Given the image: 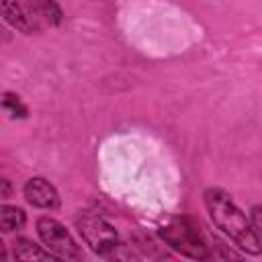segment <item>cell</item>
<instances>
[{"instance_id":"2","label":"cell","mask_w":262,"mask_h":262,"mask_svg":"<svg viewBox=\"0 0 262 262\" xmlns=\"http://www.w3.org/2000/svg\"><path fill=\"white\" fill-rule=\"evenodd\" d=\"M158 237L176 254L190 260H211L213 250L199 225L190 215H176L158 229Z\"/></svg>"},{"instance_id":"8","label":"cell","mask_w":262,"mask_h":262,"mask_svg":"<svg viewBox=\"0 0 262 262\" xmlns=\"http://www.w3.org/2000/svg\"><path fill=\"white\" fill-rule=\"evenodd\" d=\"M27 225V213L16 205H0V231L14 233Z\"/></svg>"},{"instance_id":"5","label":"cell","mask_w":262,"mask_h":262,"mask_svg":"<svg viewBox=\"0 0 262 262\" xmlns=\"http://www.w3.org/2000/svg\"><path fill=\"white\" fill-rule=\"evenodd\" d=\"M23 196L29 205L43 209V211H55L61 205L57 188L43 176H31L23 184Z\"/></svg>"},{"instance_id":"12","label":"cell","mask_w":262,"mask_h":262,"mask_svg":"<svg viewBox=\"0 0 262 262\" xmlns=\"http://www.w3.org/2000/svg\"><path fill=\"white\" fill-rule=\"evenodd\" d=\"M6 258H8V250H6V244L0 237V260H6Z\"/></svg>"},{"instance_id":"11","label":"cell","mask_w":262,"mask_h":262,"mask_svg":"<svg viewBox=\"0 0 262 262\" xmlns=\"http://www.w3.org/2000/svg\"><path fill=\"white\" fill-rule=\"evenodd\" d=\"M12 196V184L8 178H0V199H10Z\"/></svg>"},{"instance_id":"10","label":"cell","mask_w":262,"mask_h":262,"mask_svg":"<svg viewBox=\"0 0 262 262\" xmlns=\"http://www.w3.org/2000/svg\"><path fill=\"white\" fill-rule=\"evenodd\" d=\"M248 219H250V223H252V227L262 235V207L260 205H254L252 209H250V213H248Z\"/></svg>"},{"instance_id":"3","label":"cell","mask_w":262,"mask_h":262,"mask_svg":"<svg viewBox=\"0 0 262 262\" xmlns=\"http://www.w3.org/2000/svg\"><path fill=\"white\" fill-rule=\"evenodd\" d=\"M78 233L82 235L84 244L102 258H115L119 248H123L119 231L100 215L84 211L76 217Z\"/></svg>"},{"instance_id":"1","label":"cell","mask_w":262,"mask_h":262,"mask_svg":"<svg viewBox=\"0 0 262 262\" xmlns=\"http://www.w3.org/2000/svg\"><path fill=\"white\" fill-rule=\"evenodd\" d=\"M203 205L209 213L211 223L242 252L250 256H260L262 235L252 227L248 215L237 207L231 194L219 186H209L203 192Z\"/></svg>"},{"instance_id":"6","label":"cell","mask_w":262,"mask_h":262,"mask_svg":"<svg viewBox=\"0 0 262 262\" xmlns=\"http://www.w3.org/2000/svg\"><path fill=\"white\" fill-rule=\"evenodd\" d=\"M0 16L12 29H16L25 35L41 33V27L37 25L27 0H0Z\"/></svg>"},{"instance_id":"4","label":"cell","mask_w":262,"mask_h":262,"mask_svg":"<svg viewBox=\"0 0 262 262\" xmlns=\"http://www.w3.org/2000/svg\"><path fill=\"white\" fill-rule=\"evenodd\" d=\"M37 235L41 244L57 258V260H82L84 252L74 239V235L66 229V225L53 217L37 219Z\"/></svg>"},{"instance_id":"9","label":"cell","mask_w":262,"mask_h":262,"mask_svg":"<svg viewBox=\"0 0 262 262\" xmlns=\"http://www.w3.org/2000/svg\"><path fill=\"white\" fill-rule=\"evenodd\" d=\"M0 106L12 117V119H25L27 117V104L20 100L18 94L14 92H2L0 94Z\"/></svg>"},{"instance_id":"7","label":"cell","mask_w":262,"mask_h":262,"mask_svg":"<svg viewBox=\"0 0 262 262\" xmlns=\"http://www.w3.org/2000/svg\"><path fill=\"white\" fill-rule=\"evenodd\" d=\"M12 258L14 260H57L45 246H39L29 237H16L12 242Z\"/></svg>"}]
</instances>
